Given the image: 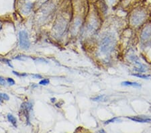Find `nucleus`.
Returning a JSON list of instances; mask_svg holds the SVG:
<instances>
[{
	"mask_svg": "<svg viewBox=\"0 0 151 133\" xmlns=\"http://www.w3.org/2000/svg\"><path fill=\"white\" fill-rule=\"evenodd\" d=\"M128 119L133 120L134 122H151V119L146 118L142 116H133V117H127Z\"/></svg>",
	"mask_w": 151,
	"mask_h": 133,
	"instance_id": "1a4fd4ad",
	"label": "nucleus"
},
{
	"mask_svg": "<svg viewBox=\"0 0 151 133\" xmlns=\"http://www.w3.org/2000/svg\"><path fill=\"white\" fill-rule=\"evenodd\" d=\"M32 7V5L31 3H26V4L23 6V7L22 8V12L23 13V14H28L30 13V11H31V9Z\"/></svg>",
	"mask_w": 151,
	"mask_h": 133,
	"instance_id": "9d476101",
	"label": "nucleus"
},
{
	"mask_svg": "<svg viewBox=\"0 0 151 133\" xmlns=\"http://www.w3.org/2000/svg\"><path fill=\"white\" fill-rule=\"evenodd\" d=\"M93 101H96V102H102V101H106L107 100V97L104 95H101L99 96H97L96 97H94L91 99Z\"/></svg>",
	"mask_w": 151,
	"mask_h": 133,
	"instance_id": "ddd939ff",
	"label": "nucleus"
},
{
	"mask_svg": "<svg viewBox=\"0 0 151 133\" xmlns=\"http://www.w3.org/2000/svg\"><path fill=\"white\" fill-rule=\"evenodd\" d=\"M32 109V104L30 102H23L21 104V112L23 115L26 118V122L28 124H30L29 119V113Z\"/></svg>",
	"mask_w": 151,
	"mask_h": 133,
	"instance_id": "39448f33",
	"label": "nucleus"
},
{
	"mask_svg": "<svg viewBox=\"0 0 151 133\" xmlns=\"http://www.w3.org/2000/svg\"><path fill=\"white\" fill-rule=\"evenodd\" d=\"M81 24V20L79 18H77L75 20L73 24L72 25V27H71V32L73 35L77 33V32L80 28Z\"/></svg>",
	"mask_w": 151,
	"mask_h": 133,
	"instance_id": "6e6552de",
	"label": "nucleus"
},
{
	"mask_svg": "<svg viewBox=\"0 0 151 133\" xmlns=\"http://www.w3.org/2000/svg\"><path fill=\"white\" fill-rule=\"evenodd\" d=\"M67 23L65 20L60 19V20H57L53 29L55 34L58 36H60L61 35H63V34L64 32V31L67 28Z\"/></svg>",
	"mask_w": 151,
	"mask_h": 133,
	"instance_id": "7ed1b4c3",
	"label": "nucleus"
},
{
	"mask_svg": "<svg viewBox=\"0 0 151 133\" xmlns=\"http://www.w3.org/2000/svg\"><path fill=\"white\" fill-rule=\"evenodd\" d=\"M10 100V97L6 93H0V102H2L4 100Z\"/></svg>",
	"mask_w": 151,
	"mask_h": 133,
	"instance_id": "4468645a",
	"label": "nucleus"
},
{
	"mask_svg": "<svg viewBox=\"0 0 151 133\" xmlns=\"http://www.w3.org/2000/svg\"><path fill=\"white\" fill-rule=\"evenodd\" d=\"M117 120H119V118H112V119H111V120H107V121L105 122V124H107L111 123V122H114L117 121Z\"/></svg>",
	"mask_w": 151,
	"mask_h": 133,
	"instance_id": "a211bd4d",
	"label": "nucleus"
},
{
	"mask_svg": "<svg viewBox=\"0 0 151 133\" xmlns=\"http://www.w3.org/2000/svg\"><path fill=\"white\" fill-rule=\"evenodd\" d=\"M145 18V13L142 10H136L131 15L130 21L131 25L136 26L140 25Z\"/></svg>",
	"mask_w": 151,
	"mask_h": 133,
	"instance_id": "f03ea898",
	"label": "nucleus"
},
{
	"mask_svg": "<svg viewBox=\"0 0 151 133\" xmlns=\"http://www.w3.org/2000/svg\"><path fill=\"white\" fill-rule=\"evenodd\" d=\"M26 59H27V57L24 56V55H19V56H17V57L13 58V59H17V60H26Z\"/></svg>",
	"mask_w": 151,
	"mask_h": 133,
	"instance_id": "dca6fc26",
	"label": "nucleus"
},
{
	"mask_svg": "<svg viewBox=\"0 0 151 133\" xmlns=\"http://www.w3.org/2000/svg\"><path fill=\"white\" fill-rule=\"evenodd\" d=\"M7 82L9 83L10 85H13L15 84L14 80H13V79H12V78H7Z\"/></svg>",
	"mask_w": 151,
	"mask_h": 133,
	"instance_id": "6ab92c4d",
	"label": "nucleus"
},
{
	"mask_svg": "<svg viewBox=\"0 0 151 133\" xmlns=\"http://www.w3.org/2000/svg\"><path fill=\"white\" fill-rule=\"evenodd\" d=\"M110 1H114V0H110Z\"/></svg>",
	"mask_w": 151,
	"mask_h": 133,
	"instance_id": "5701e85b",
	"label": "nucleus"
},
{
	"mask_svg": "<svg viewBox=\"0 0 151 133\" xmlns=\"http://www.w3.org/2000/svg\"><path fill=\"white\" fill-rule=\"evenodd\" d=\"M116 44V40L111 34H107L101 39L100 42L101 52L104 54H108L112 52Z\"/></svg>",
	"mask_w": 151,
	"mask_h": 133,
	"instance_id": "f257e3e1",
	"label": "nucleus"
},
{
	"mask_svg": "<svg viewBox=\"0 0 151 133\" xmlns=\"http://www.w3.org/2000/svg\"><path fill=\"white\" fill-rule=\"evenodd\" d=\"M151 37V24H148L143 28L141 33V38L143 40H148Z\"/></svg>",
	"mask_w": 151,
	"mask_h": 133,
	"instance_id": "0eeeda50",
	"label": "nucleus"
},
{
	"mask_svg": "<svg viewBox=\"0 0 151 133\" xmlns=\"http://www.w3.org/2000/svg\"><path fill=\"white\" fill-rule=\"evenodd\" d=\"M130 59L131 61L134 65H136V66L135 67V70H136L137 71H139V72H144L145 71V69H144L145 66L139 61V59L137 57L132 55V56H130Z\"/></svg>",
	"mask_w": 151,
	"mask_h": 133,
	"instance_id": "423d86ee",
	"label": "nucleus"
},
{
	"mask_svg": "<svg viewBox=\"0 0 151 133\" xmlns=\"http://www.w3.org/2000/svg\"><path fill=\"white\" fill-rule=\"evenodd\" d=\"M32 77H34V78H38V79H41L42 78V76L40 75H38V74H36V75H32Z\"/></svg>",
	"mask_w": 151,
	"mask_h": 133,
	"instance_id": "4be33fe9",
	"label": "nucleus"
},
{
	"mask_svg": "<svg viewBox=\"0 0 151 133\" xmlns=\"http://www.w3.org/2000/svg\"><path fill=\"white\" fill-rule=\"evenodd\" d=\"M122 85L124 86H132L134 87H140L141 85L136 82H131V81H124L122 82Z\"/></svg>",
	"mask_w": 151,
	"mask_h": 133,
	"instance_id": "9b49d317",
	"label": "nucleus"
},
{
	"mask_svg": "<svg viewBox=\"0 0 151 133\" xmlns=\"http://www.w3.org/2000/svg\"><path fill=\"white\" fill-rule=\"evenodd\" d=\"M133 75L135 77H140V78H147V76L142 75H139V74H134Z\"/></svg>",
	"mask_w": 151,
	"mask_h": 133,
	"instance_id": "412c9836",
	"label": "nucleus"
},
{
	"mask_svg": "<svg viewBox=\"0 0 151 133\" xmlns=\"http://www.w3.org/2000/svg\"><path fill=\"white\" fill-rule=\"evenodd\" d=\"M7 120H9V122H10L12 124L13 127H17V120L15 117L13 116L12 114H7Z\"/></svg>",
	"mask_w": 151,
	"mask_h": 133,
	"instance_id": "f8f14e48",
	"label": "nucleus"
},
{
	"mask_svg": "<svg viewBox=\"0 0 151 133\" xmlns=\"http://www.w3.org/2000/svg\"><path fill=\"white\" fill-rule=\"evenodd\" d=\"M0 84L2 85H4L6 84V80L3 79L2 77L0 76Z\"/></svg>",
	"mask_w": 151,
	"mask_h": 133,
	"instance_id": "aec40b11",
	"label": "nucleus"
},
{
	"mask_svg": "<svg viewBox=\"0 0 151 133\" xmlns=\"http://www.w3.org/2000/svg\"><path fill=\"white\" fill-rule=\"evenodd\" d=\"M12 73L14 74V75H16L17 76H19V77H24V76H27L28 75H27V73H18V72H16V71H12Z\"/></svg>",
	"mask_w": 151,
	"mask_h": 133,
	"instance_id": "f3484780",
	"label": "nucleus"
},
{
	"mask_svg": "<svg viewBox=\"0 0 151 133\" xmlns=\"http://www.w3.org/2000/svg\"><path fill=\"white\" fill-rule=\"evenodd\" d=\"M49 82H50L49 79H44L40 81V82H39V84L41 85H48L49 83Z\"/></svg>",
	"mask_w": 151,
	"mask_h": 133,
	"instance_id": "2eb2a0df",
	"label": "nucleus"
},
{
	"mask_svg": "<svg viewBox=\"0 0 151 133\" xmlns=\"http://www.w3.org/2000/svg\"><path fill=\"white\" fill-rule=\"evenodd\" d=\"M20 45L21 48L23 49H28L30 47V40L28 38V34L25 30L20 31L19 33Z\"/></svg>",
	"mask_w": 151,
	"mask_h": 133,
	"instance_id": "20e7f679",
	"label": "nucleus"
}]
</instances>
